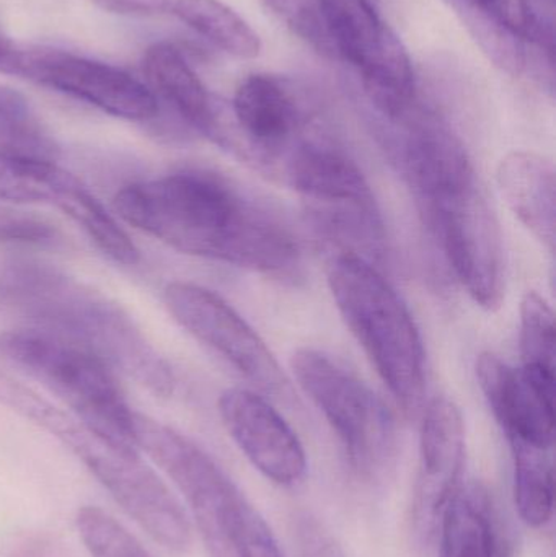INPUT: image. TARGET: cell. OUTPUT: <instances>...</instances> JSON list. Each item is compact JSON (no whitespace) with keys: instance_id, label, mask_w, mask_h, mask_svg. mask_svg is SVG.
<instances>
[{"instance_id":"cell-1","label":"cell","mask_w":556,"mask_h":557,"mask_svg":"<svg viewBox=\"0 0 556 557\" xmlns=\"http://www.w3.org/2000/svg\"><path fill=\"white\" fill-rule=\"evenodd\" d=\"M114 211L180 253L271 277L300 270V248L276 214L215 173L186 170L116 193Z\"/></svg>"},{"instance_id":"cell-2","label":"cell","mask_w":556,"mask_h":557,"mask_svg":"<svg viewBox=\"0 0 556 557\" xmlns=\"http://www.w3.org/2000/svg\"><path fill=\"white\" fill-rule=\"evenodd\" d=\"M0 317L85 347L159 398L173 393L172 369L129 313L58 268L0 261Z\"/></svg>"},{"instance_id":"cell-3","label":"cell","mask_w":556,"mask_h":557,"mask_svg":"<svg viewBox=\"0 0 556 557\" xmlns=\"http://www.w3.org/2000/svg\"><path fill=\"white\" fill-rule=\"evenodd\" d=\"M2 403L59 438L153 542L175 553L189 548L188 513L139 451L114 447L22 383H9Z\"/></svg>"},{"instance_id":"cell-4","label":"cell","mask_w":556,"mask_h":557,"mask_svg":"<svg viewBox=\"0 0 556 557\" xmlns=\"http://www.w3.org/2000/svg\"><path fill=\"white\" fill-rule=\"evenodd\" d=\"M336 308L395 401L411 414L424 398L420 330L391 282L371 261L332 253L326 267Z\"/></svg>"},{"instance_id":"cell-5","label":"cell","mask_w":556,"mask_h":557,"mask_svg":"<svg viewBox=\"0 0 556 557\" xmlns=\"http://www.w3.org/2000/svg\"><path fill=\"white\" fill-rule=\"evenodd\" d=\"M277 175L300 196L317 234L335 247L378 263L385 228L374 193L346 150L322 137H302L284 157Z\"/></svg>"},{"instance_id":"cell-6","label":"cell","mask_w":556,"mask_h":557,"mask_svg":"<svg viewBox=\"0 0 556 557\" xmlns=\"http://www.w3.org/2000/svg\"><path fill=\"white\" fill-rule=\"evenodd\" d=\"M0 354L54 393L95 434L114 447L139 451L133 438L134 411L114 370L100 357L54 334L23 326L0 334Z\"/></svg>"},{"instance_id":"cell-7","label":"cell","mask_w":556,"mask_h":557,"mask_svg":"<svg viewBox=\"0 0 556 557\" xmlns=\"http://www.w3.org/2000/svg\"><path fill=\"white\" fill-rule=\"evenodd\" d=\"M291 367L302 392L338 437L353 473L369 484L385 481L397 458L398 437L384 401L322 350H297Z\"/></svg>"},{"instance_id":"cell-8","label":"cell","mask_w":556,"mask_h":557,"mask_svg":"<svg viewBox=\"0 0 556 557\" xmlns=\"http://www.w3.org/2000/svg\"><path fill=\"white\" fill-rule=\"evenodd\" d=\"M133 438L185 496L208 557H242L251 504L224 468L191 438L136 411Z\"/></svg>"},{"instance_id":"cell-9","label":"cell","mask_w":556,"mask_h":557,"mask_svg":"<svg viewBox=\"0 0 556 557\" xmlns=\"http://www.w3.org/2000/svg\"><path fill=\"white\" fill-rule=\"evenodd\" d=\"M417 206L457 282L477 305L496 310L506 287L505 248L477 173L421 196Z\"/></svg>"},{"instance_id":"cell-10","label":"cell","mask_w":556,"mask_h":557,"mask_svg":"<svg viewBox=\"0 0 556 557\" xmlns=\"http://www.w3.org/2000/svg\"><path fill=\"white\" fill-rule=\"evenodd\" d=\"M333 59L348 62L361 77L366 97L384 121L417 104L413 65L394 29L369 0H320Z\"/></svg>"},{"instance_id":"cell-11","label":"cell","mask_w":556,"mask_h":557,"mask_svg":"<svg viewBox=\"0 0 556 557\" xmlns=\"http://www.w3.org/2000/svg\"><path fill=\"white\" fill-rule=\"evenodd\" d=\"M163 300L183 330L227 360L261 392L274 396L289 393V382L270 347L221 295L202 285L176 281L166 285Z\"/></svg>"},{"instance_id":"cell-12","label":"cell","mask_w":556,"mask_h":557,"mask_svg":"<svg viewBox=\"0 0 556 557\" xmlns=\"http://www.w3.org/2000/svg\"><path fill=\"white\" fill-rule=\"evenodd\" d=\"M16 77L71 95L123 120L149 121L159 114V100L143 82L114 65L72 52L23 48Z\"/></svg>"},{"instance_id":"cell-13","label":"cell","mask_w":556,"mask_h":557,"mask_svg":"<svg viewBox=\"0 0 556 557\" xmlns=\"http://www.w3.org/2000/svg\"><path fill=\"white\" fill-rule=\"evenodd\" d=\"M466 454V424L459 406L446 396L431 399L421 422L413 493L415 532L424 545L436 539L447 506L462 487Z\"/></svg>"},{"instance_id":"cell-14","label":"cell","mask_w":556,"mask_h":557,"mask_svg":"<svg viewBox=\"0 0 556 557\" xmlns=\"http://www.w3.org/2000/svg\"><path fill=\"white\" fill-rule=\"evenodd\" d=\"M232 149L276 172L284 157L304 137L306 108L286 81L268 74L248 75L231 108Z\"/></svg>"},{"instance_id":"cell-15","label":"cell","mask_w":556,"mask_h":557,"mask_svg":"<svg viewBox=\"0 0 556 557\" xmlns=\"http://www.w3.org/2000/svg\"><path fill=\"white\" fill-rule=\"evenodd\" d=\"M219 414L242 454L271 483L291 487L307 473L302 442L268 399L231 388L219 398Z\"/></svg>"},{"instance_id":"cell-16","label":"cell","mask_w":556,"mask_h":557,"mask_svg":"<svg viewBox=\"0 0 556 557\" xmlns=\"http://www.w3.org/2000/svg\"><path fill=\"white\" fill-rule=\"evenodd\" d=\"M477 380L511 448L554 451L555 385L532 379L492 352L477 359Z\"/></svg>"},{"instance_id":"cell-17","label":"cell","mask_w":556,"mask_h":557,"mask_svg":"<svg viewBox=\"0 0 556 557\" xmlns=\"http://www.w3.org/2000/svg\"><path fill=\"white\" fill-rule=\"evenodd\" d=\"M143 69L157 100L169 104L189 129L225 147L231 110L206 88L178 48L170 42L150 46Z\"/></svg>"},{"instance_id":"cell-18","label":"cell","mask_w":556,"mask_h":557,"mask_svg":"<svg viewBox=\"0 0 556 557\" xmlns=\"http://www.w3.org/2000/svg\"><path fill=\"white\" fill-rule=\"evenodd\" d=\"M457 12L485 52L509 74L524 67L526 42L554 36L552 23H542L531 0H453Z\"/></svg>"},{"instance_id":"cell-19","label":"cell","mask_w":556,"mask_h":557,"mask_svg":"<svg viewBox=\"0 0 556 557\" xmlns=\"http://www.w3.org/2000/svg\"><path fill=\"white\" fill-rule=\"evenodd\" d=\"M121 15H170L185 23L215 48L238 59L260 54L261 41L254 28L221 0H91Z\"/></svg>"},{"instance_id":"cell-20","label":"cell","mask_w":556,"mask_h":557,"mask_svg":"<svg viewBox=\"0 0 556 557\" xmlns=\"http://www.w3.org/2000/svg\"><path fill=\"white\" fill-rule=\"evenodd\" d=\"M499 193L522 225L551 253L556 244V182L554 163L528 150H516L499 162Z\"/></svg>"},{"instance_id":"cell-21","label":"cell","mask_w":556,"mask_h":557,"mask_svg":"<svg viewBox=\"0 0 556 557\" xmlns=\"http://www.w3.org/2000/svg\"><path fill=\"white\" fill-rule=\"evenodd\" d=\"M437 533V557H502L498 517L483 487H460L447 506Z\"/></svg>"},{"instance_id":"cell-22","label":"cell","mask_w":556,"mask_h":557,"mask_svg":"<svg viewBox=\"0 0 556 557\" xmlns=\"http://www.w3.org/2000/svg\"><path fill=\"white\" fill-rule=\"evenodd\" d=\"M0 153L15 159L52 162L61 156L48 127L20 91L0 85Z\"/></svg>"},{"instance_id":"cell-23","label":"cell","mask_w":556,"mask_h":557,"mask_svg":"<svg viewBox=\"0 0 556 557\" xmlns=\"http://www.w3.org/2000/svg\"><path fill=\"white\" fill-rule=\"evenodd\" d=\"M75 176L52 162L15 159L0 153V199L16 205L61 206Z\"/></svg>"},{"instance_id":"cell-24","label":"cell","mask_w":556,"mask_h":557,"mask_svg":"<svg viewBox=\"0 0 556 557\" xmlns=\"http://www.w3.org/2000/svg\"><path fill=\"white\" fill-rule=\"evenodd\" d=\"M515 500L519 516L532 529L554 517V451L512 447Z\"/></svg>"},{"instance_id":"cell-25","label":"cell","mask_w":556,"mask_h":557,"mask_svg":"<svg viewBox=\"0 0 556 557\" xmlns=\"http://www.w3.org/2000/svg\"><path fill=\"white\" fill-rule=\"evenodd\" d=\"M521 356L524 372L555 383V317L542 295L529 292L521 304Z\"/></svg>"},{"instance_id":"cell-26","label":"cell","mask_w":556,"mask_h":557,"mask_svg":"<svg viewBox=\"0 0 556 557\" xmlns=\"http://www.w3.org/2000/svg\"><path fill=\"white\" fill-rule=\"evenodd\" d=\"M75 525L91 557H152L120 520L100 507L78 509Z\"/></svg>"},{"instance_id":"cell-27","label":"cell","mask_w":556,"mask_h":557,"mask_svg":"<svg viewBox=\"0 0 556 557\" xmlns=\"http://www.w3.org/2000/svg\"><path fill=\"white\" fill-rule=\"evenodd\" d=\"M264 5L300 39L333 59L320 0H263Z\"/></svg>"},{"instance_id":"cell-28","label":"cell","mask_w":556,"mask_h":557,"mask_svg":"<svg viewBox=\"0 0 556 557\" xmlns=\"http://www.w3.org/2000/svg\"><path fill=\"white\" fill-rule=\"evenodd\" d=\"M54 225L25 214H0V244L7 245H54L59 242Z\"/></svg>"},{"instance_id":"cell-29","label":"cell","mask_w":556,"mask_h":557,"mask_svg":"<svg viewBox=\"0 0 556 557\" xmlns=\"http://www.w3.org/2000/svg\"><path fill=\"white\" fill-rule=\"evenodd\" d=\"M296 530L304 557H348L335 536L313 517H297Z\"/></svg>"},{"instance_id":"cell-30","label":"cell","mask_w":556,"mask_h":557,"mask_svg":"<svg viewBox=\"0 0 556 557\" xmlns=\"http://www.w3.org/2000/svg\"><path fill=\"white\" fill-rule=\"evenodd\" d=\"M242 557H286L270 527L254 506L245 520Z\"/></svg>"},{"instance_id":"cell-31","label":"cell","mask_w":556,"mask_h":557,"mask_svg":"<svg viewBox=\"0 0 556 557\" xmlns=\"http://www.w3.org/2000/svg\"><path fill=\"white\" fill-rule=\"evenodd\" d=\"M23 48L16 46L12 39L7 38L0 32V74H18L20 58H22Z\"/></svg>"},{"instance_id":"cell-32","label":"cell","mask_w":556,"mask_h":557,"mask_svg":"<svg viewBox=\"0 0 556 557\" xmlns=\"http://www.w3.org/2000/svg\"><path fill=\"white\" fill-rule=\"evenodd\" d=\"M541 2H544V5L547 3V5L554 7L555 0H541Z\"/></svg>"}]
</instances>
